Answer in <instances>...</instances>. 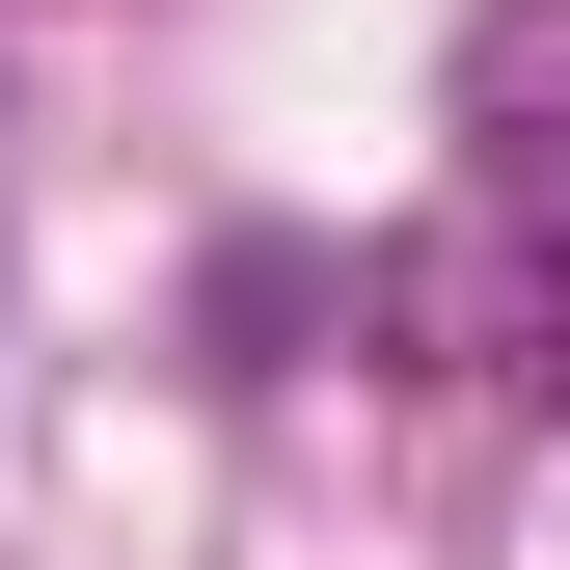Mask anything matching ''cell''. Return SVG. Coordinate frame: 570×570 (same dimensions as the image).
I'll use <instances>...</instances> for the list:
<instances>
[{
    "mask_svg": "<svg viewBox=\"0 0 570 570\" xmlns=\"http://www.w3.org/2000/svg\"><path fill=\"white\" fill-rule=\"evenodd\" d=\"M435 326L517 407H570V0L462 28V164H435Z\"/></svg>",
    "mask_w": 570,
    "mask_h": 570,
    "instance_id": "obj_1",
    "label": "cell"
}]
</instances>
